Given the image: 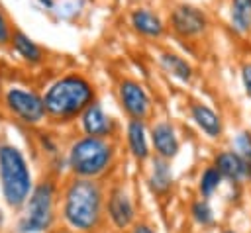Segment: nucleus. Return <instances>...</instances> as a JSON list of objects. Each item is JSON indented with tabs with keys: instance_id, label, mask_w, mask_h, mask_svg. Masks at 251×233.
Here are the masks:
<instances>
[{
	"instance_id": "nucleus-1",
	"label": "nucleus",
	"mask_w": 251,
	"mask_h": 233,
	"mask_svg": "<svg viewBox=\"0 0 251 233\" xmlns=\"http://www.w3.org/2000/svg\"><path fill=\"white\" fill-rule=\"evenodd\" d=\"M106 186L96 178L71 176L59 188V215L73 233H94L104 223Z\"/></svg>"
},
{
	"instance_id": "nucleus-2",
	"label": "nucleus",
	"mask_w": 251,
	"mask_h": 233,
	"mask_svg": "<svg viewBox=\"0 0 251 233\" xmlns=\"http://www.w3.org/2000/svg\"><path fill=\"white\" fill-rule=\"evenodd\" d=\"M47 121L55 125L73 123L78 119L82 110L92 104L96 96L94 82L82 72H65L57 76L41 94Z\"/></svg>"
},
{
	"instance_id": "nucleus-3",
	"label": "nucleus",
	"mask_w": 251,
	"mask_h": 233,
	"mask_svg": "<svg viewBox=\"0 0 251 233\" xmlns=\"http://www.w3.org/2000/svg\"><path fill=\"white\" fill-rule=\"evenodd\" d=\"M118 159V145L108 137L78 135L65 151V166L71 176L102 180L110 174Z\"/></svg>"
},
{
	"instance_id": "nucleus-4",
	"label": "nucleus",
	"mask_w": 251,
	"mask_h": 233,
	"mask_svg": "<svg viewBox=\"0 0 251 233\" xmlns=\"http://www.w3.org/2000/svg\"><path fill=\"white\" fill-rule=\"evenodd\" d=\"M59 188L53 176H43L33 184L27 200L18 210L16 233H47L53 229L59 215Z\"/></svg>"
},
{
	"instance_id": "nucleus-5",
	"label": "nucleus",
	"mask_w": 251,
	"mask_h": 233,
	"mask_svg": "<svg viewBox=\"0 0 251 233\" xmlns=\"http://www.w3.org/2000/svg\"><path fill=\"white\" fill-rule=\"evenodd\" d=\"M29 163L14 143H0V194L8 208L20 210L33 188Z\"/></svg>"
},
{
	"instance_id": "nucleus-6",
	"label": "nucleus",
	"mask_w": 251,
	"mask_h": 233,
	"mask_svg": "<svg viewBox=\"0 0 251 233\" xmlns=\"http://www.w3.org/2000/svg\"><path fill=\"white\" fill-rule=\"evenodd\" d=\"M2 108L22 125L37 127L47 121L41 92L22 82H10L2 88Z\"/></svg>"
},
{
	"instance_id": "nucleus-7",
	"label": "nucleus",
	"mask_w": 251,
	"mask_h": 233,
	"mask_svg": "<svg viewBox=\"0 0 251 233\" xmlns=\"http://www.w3.org/2000/svg\"><path fill=\"white\" fill-rule=\"evenodd\" d=\"M104 219H108V223L116 231H127L137 221V208L126 184L118 182L106 190Z\"/></svg>"
},
{
	"instance_id": "nucleus-8",
	"label": "nucleus",
	"mask_w": 251,
	"mask_h": 233,
	"mask_svg": "<svg viewBox=\"0 0 251 233\" xmlns=\"http://www.w3.org/2000/svg\"><path fill=\"white\" fill-rule=\"evenodd\" d=\"M116 94H118V104L122 112L127 116V119L147 121V117L153 112V100H151L149 90L139 80L122 78L116 86Z\"/></svg>"
},
{
	"instance_id": "nucleus-9",
	"label": "nucleus",
	"mask_w": 251,
	"mask_h": 233,
	"mask_svg": "<svg viewBox=\"0 0 251 233\" xmlns=\"http://www.w3.org/2000/svg\"><path fill=\"white\" fill-rule=\"evenodd\" d=\"M169 25L176 37L196 39V37L204 35L208 29V16L192 4H178L171 12Z\"/></svg>"
},
{
	"instance_id": "nucleus-10",
	"label": "nucleus",
	"mask_w": 251,
	"mask_h": 233,
	"mask_svg": "<svg viewBox=\"0 0 251 233\" xmlns=\"http://www.w3.org/2000/svg\"><path fill=\"white\" fill-rule=\"evenodd\" d=\"M76 121H78V129L82 135L114 139L120 131V123L104 110V106L98 98L82 110V114L78 116Z\"/></svg>"
},
{
	"instance_id": "nucleus-11",
	"label": "nucleus",
	"mask_w": 251,
	"mask_h": 233,
	"mask_svg": "<svg viewBox=\"0 0 251 233\" xmlns=\"http://www.w3.org/2000/svg\"><path fill=\"white\" fill-rule=\"evenodd\" d=\"M212 164L222 174V178L227 180L231 186H243L251 182V163L241 159L231 149H222L214 153Z\"/></svg>"
},
{
	"instance_id": "nucleus-12",
	"label": "nucleus",
	"mask_w": 251,
	"mask_h": 233,
	"mask_svg": "<svg viewBox=\"0 0 251 233\" xmlns=\"http://www.w3.org/2000/svg\"><path fill=\"white\" fill-rule=\"evenodd\" d=\"M149 143H151L153 155L167 159V161H173L180 151L178 131L167 119H159L149 127Z\"/></svg>"
},
{
	"instance_id": "nucleus-13",
	"label": "nucleus",
	"mask_w": 251,
	"mask_h": 233,
	"mask_svg": "<svg viewBox=\"0 0 251 233\" xmlns=\"http://www.w3.org/2000/svg\"><path fill=\"white\" fill-rule=\"evenodd\" d=\"M188 116H190L194 127H196L206 139L218 141V139L224 137V119H222V116H220L214 108H210L208 104L198 102V100L190 102V104H188Z\"/></svg>"
},
{
	"instance_id": "nucleus-14",
	"label": "nucleus",
	"mask_w": 251,
	"mask_h": 233,
	"mask_svg": "<svg viewBox=\"0 0 251 233\" xmlns=\"http://www.w3.org/2000/svg\"><path fill=\"white\" fill-rule=\"evenodd\" d=\"M126 147L133 161L147 163L153 155L149 143V129L143 119H127L126 123Z\"/></svg>"
},
{
	"instance_id": "nucleus-15",
	"label": "nucleus",
	"mask_w": 251,
	"mask_h": 233,
	"mask_svg": "<svg viewBox=\"0 0 251 233\" xmlns=\"http://www.w3.org/2000/svg\"><path fill=\"white\" fill-rule=\"evenodd\" d=\"M8 45H10L12 53H16L18 59L24 61L29 67H37V65H41L47 59L45 57V49L33 37H29L24 29H20V27L12 29V37H10Z\"/></svg>"
},
{
	"instance_id": "nucleus-16",
	"label": "nucleus",
	"mask_w": 251,
	"mask_h": 233,
	"mask_svg": "<svg viewBox=\"0 0 251 233\" xmlns=\"http://www.w3.org/2000/svg\"><path fill=\"white\" fill-rule=\"evenodd\" d=\"M129 25L137 35H141L145 39H161L167 31V25L161 20V16L149 8H143V6L131 10Z\"/></svg>"
},
{
	"instance_id": "nucleus-17",
	"label": "nucleus",
	"mask_w": 251,
	"mask_h": 233,
	"mask_svg": "<svg viewBox=\"0 0 251 233\" xmlns=\"http://www.w3.org/2000/svg\"><path fill=\"white\" fill-rule=\"evenodd\" d=\"M147 184L149 190L155 196H167L173 188V168L171 161L161 159L157 155L149 157V172H147Z\"/></svg>"
},
{
	"instance_id": "nucleus-18",
	"label": "nucleus",
	"mask_w": 251,
	"mask_h": 233,
	"mask_svg": "<svg viewBox=\"0 0 251 233\" xmlns=\"http://www.w3.org/2000/svg\"><path fill=\"white\" fill-rule=\"evenodd\" d=\"M159 67L175 80L182 82V84H190L194 78V69L192 65L178 53L175 51H163L159 53Z\"/></svg>"
},
{
	"instance_id": "nucleus-19",
	"label": "nucleus",
	"mask_w": 251,
	"mask_h": 233,
	"mask_svg": "<svg viewBox=\"0 0 251 233\" xmlns=\"http://www.w3.org/2000/svg\"><path fill=\"white\" fill-rule=\"evenodd\" d=\"M229 27L239 37H247L251 33V0L229 2Z\"/></svg>"
},
{
	"instance_id": "nucleus-20",
	"label": "nucleus",
	"mask_w": 251,
	"mask_h": 233,
	"mask_svg": "<svg viewBox=\"0 0 251 233\" xmlns=\"http://www.w3.org/2000/svg\"><path fill=\"white\" fill-rule=\"evenodd\" d=\"M222 174L216 170L214 164H206L202 170H200V176H198V184H196V192L200 198H206L210 200L220 188H222Z\"/></svg>"
},
{
	"instance_id": "nucleus-21",
	"label": "nucleus",
	"mask_w": 251,
	"mask_h": 233,
	"mask_svg": "<svg viewBox=\"0 0 251 233\" xmlns=\"http://www.w3.org/2000/svg\"><path fill=\"white\" fill-rule=\"evenodd\" d=\"M188 211H190L192 221H194L198 227H202V229H210V227L216 225V211H214L210 200L198 196L196 200H192Z\"/></svg>"
},
{
	"instance_id": "nucleus-22",
	"label": "nucleus",
	"mask_w": 251,
	"mask_h": 233,
	"mask_svg": "<svg viewBox=\"0 0 251 233\" xmlns=\"http://www.w3.org/2000/svg\"><path fill=\"white\" fill-rule=\"evenodd\" d=\"M229 149H231L233 153H237L241 159H245V161L251 163V131H249V129L237 131V133L231 137Z\"/></svg>"
},
{
	"instance_id": "nucleus-23",
	"label": "nucleus",
	"mask_w": 251,
	"mask_h": 233,
	"mask_svg": "<svg viewBox=\"0 0 251 233\" xmlns=\"http://www.w3.org/2000/svg\"><path fill=\"white\" fill-rule=\"evenodd\" d=\"M12 22L8 18V14L4 12V8L0 6V47H6L10 43V37H12Z\"/></svg>"
},
{
	"instance_id": "nucleus-24",
	"label": "nucleus",
	"mask_w": 251,
	"mask_h": 233,
	"mask_svg": "<svg viewBox=\"0 0 251 233\" xmlns=\"http://www.w3.org/2000/svg\"><path fill=\"white\" fill-rule=\"evenodd\" d=\"M241 84H243V90H245L247 98L251 100V61L241 67Z\"/></svg>"
},
{
	"instance_id": "nucleus-25",
	"label": "nucleus",
	"mask_w": 251,
	"mask_h": 233,
	"mask_svg": "<svg viewBox=\"0 0 251 233\" xmlns=\"http://www.w3.org/2000/svg\"><path fill=\"white\" fill-rule=\"evenodd\" d=\"M129 233H157L153 225L145 223V221H135L131 227H129Z\"/></svg>"
},
{
	"instance_id": "nucleus-26",
	"label": "nucleus",
	"mask_w": 251,
	"mask_h": 233,
	"mask_svg": "<svg viewBox=\"0 0 251 233\" xmlns=\"http://www.w3.org/2000/svg\"><path fill=\"white\" fill-rule=\"evenodd\" d=\"M220 233H237V231H235V229H231V227H226V229H222Z\"/></svg>"
},
{
	"instance_id": "nucleus-27",
	"label": "nucleus",
	"mask_w": 251,
	"mask_h": 233,
	"mask_svg": "<svg viewBox=\"0 0 251 233\" xmlns=\"http://www.w3.org/2000/svg\"><path fill=\"white\" fill-rule=\"evenodd\" d=\"M2 223H4V215H2V210H0V227H2Z\"/></svg>"
}]
</instances>
